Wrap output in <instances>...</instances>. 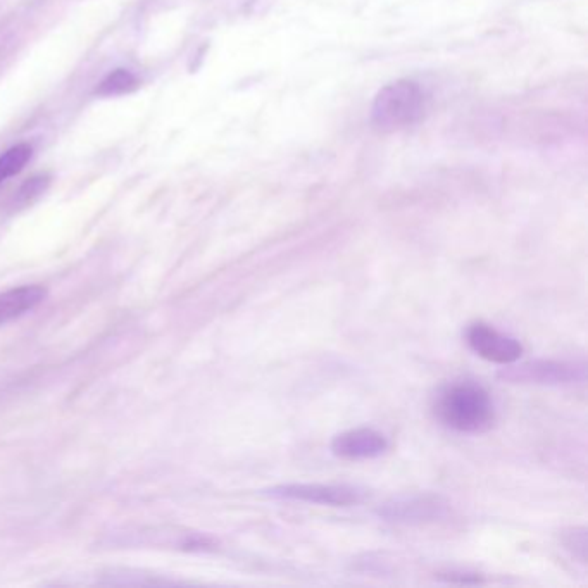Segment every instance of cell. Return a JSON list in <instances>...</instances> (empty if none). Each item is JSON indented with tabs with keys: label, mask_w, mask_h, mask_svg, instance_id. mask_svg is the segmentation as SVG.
<instances>
[{
	"label": "cell",
	"mask_w": 588,
	"mask_h": 588,
	"mask_svg": "<svg viewBox=\"0 0 588 588\" xmlns=\"http://www.w3.org/2000/svg\"><path fill=\"white\" fill-rule=\"evenodd\" d=\"M433 414L459 433H485L494 426L495 406L487 390L475 382L444 385L433 401Z\"/></svg>",
	"instance_id": "6da1fadb"
},
{
	"label": "cell",
	"mask_w": 588,
	"mask_h": 588,
	"mask_svg": "<svg viewBox=\"0 0 588 588\" xmlns=\"http://www.w3.org/2000/svg\"><path fill=\"white\" fill-rule=\"evenodd\" d=\"M497 378L514 385H544L559 387L573 385L587 380V366L575 361H554V359H535L526 363L506 364Z\"/></svg>",
	"instance_id": "7a4b0ae2"
},
{
	"label": "cell",
	"mask_w": 588,
	"mask_h": 588,
	"mask_svg": "<svg viewBox=\"0 0 588 588\" xmlns=\"http://www.w3.org/2000/svg\"><path fill=\"white\" fill-rule=\"evenodd\" d=\"M376 516L395 525L420 526L449 518L451 502L437 494H402L376 507Z\"/></svg>",
	"instance_id": "3957f363"
},
{
	"label": "cell",
	"mask_w": 588,
	"mask_h": 588,
	"mask_svg": "<svg viewBox=\"0 0 588 588\" xmlns=\"http://www.w3.org/2000/svg\"><path fill=\"white\" fill-rule=\"evenodd\" d=\"M425 111V94L416 83L397 82L383 88L375 107L373 119L380 128H404L413 125Z\"/></svg>",
	"instance_id": "277c9868"
},
{
	"label": "cell",
	"mask_w": 588,
	"mask_h": 588,
	"mask_svg": "<svg viewBox=\"0 0 588 588\" xmlns=\"http://www.w3.org/2000/svg\"><path fill=\"white\" fill-rule=\"evenodd\" d=\"M264 494L280 501L330 507L357 506L366 499V490L345 483H285L264 490Z\"/></svg>",
	"instance_id": "5b68a950"
},
{
	"label": "cell",
	"mask_w": 588,
	"mask_h": 588,
	"mask_svg": "<svg viewBox=\"0 0 588 588\" xmlns=\"http://www.w3.org/2000/svg\"><path fill=\"white\" fill-rule=\"evenodd\" d=\"M466 342L470 345L471 351L483 357L485 361L502 366L516 363L523 356V345L516 338L509 337L485 323H473L468 326Z\"/></svg>",
	"instance_id": "8992f818"
},
{
	"label": "cell",
	"mask_w": 588,
	"mask_h": 588,
	"mask_svg": "<svg viewBox=\"0 0 588 588\" xmlns=\"http://www.w3.org/2000/svg\"><path fill=\"white\" fill-rule=\"evenodd\" d=\"M330 449L333 456L340 459L364 461V459H375L385 454L388 449V440L382 432L363 426V428H352L335 435Z\"/></svg>",
	"instance_id": "52a82bcc"
},
{
	"label": "cell",
	"mask_w": 588,
	"mask_h": 588,
	"mask_svg": "<svg viewBox=\"0 0 588 588\" xmlns=\"http://www.w3.org/2000/svg\"><path fill=\"white\" fill-rule=\"evenodd\" d=\"M47 290L42 287H19L0 294V325L18 320L44 301Z\"/></svg>",
	"instance_id": "ba28073f"
},
{
	"label": "cell",
	"mask_w": 588,
	"mask_h": 588,
	"mask_svg": "<svg viewBox=\"0 0 588 588\" xmlns=\"http://www.w3.org/2000/svg\"><path fill=\"white\" fill-rule=\"evenodd\" d=\"M138 83L137 76L133 75L132 71L128 69H116L99 83V87L95 88V94L101 97H113V95L130 94L133 90H137Z\"/></svg>",
	"instance_id": "9c48e42d"
},
{
	"label": "cell",
	"mask_w": 588,
	"mask_h": 588,
	"mask_svg": "<svg viewBox=\"0 0 588 588\" xmlns=\"http://www.w3.org/2000/svg\"><path fill=\"white\" fill-rule=\"evenodd\" d=\"M30 157H32V147L28 144H19L4 152L0 156V183L6 182L11 176L18 175L30 161Z\"/></svg>",
	"instance_id": "30bf717a"
},
{
	"label": "cell",
	"mask_w": 588,
	"mask_h": 588,
	"mask_svg": "<svg viewBox=\"0 0 588 588\" xmlns=\"http://www.w3.org/2000/svg\"><path fill=\"white\" fill-rule=\"evenodd\" d=\"M561 544L566 551L578 557L582 563H587L588 533L585 526H571L561 532Z\"/></svg>",
	"instance_id": "8fae6325"
},
{
	"label": "cell",
	"mask_w": 588,
	"mask_h": 588,
	"mask_svg": "<svg viewBox=\"0 0 588 588\" xmlns=\"http://www.w3.org/2000/svg\"><path fill=\"white\" fill-rule=\"evenodd\" d=\"M440 578H442L444 582L459 583V585H478V583H483L480 575H475V573H463V571H449V573H445V575L440 576Z\"/></svg>",
	"instance_id": "7c38bea8"
}]
</instances>
